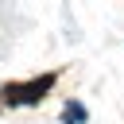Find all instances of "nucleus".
<instances>
[{
    "label": "nucleus",
    "instance_id": "f257e3e1",
    "mask_svg": "<svg viewBox=\"0 0 124 124\" xmlns=\"http://www.w3.org/2000/svg\"><path fill=\"white\" fill-rule=\"evenodd\" d=\"M50 85H54V74H43L35 81H12V85H4L0 97H4V105H35V101H43L50 93Z\"/></svg>",
    "mask_w": 124,
    "mask_h": 124
},
{
    "label": "nucleus",
    "instance_id": "f03ea898",
    "mask_svg": "<svg viewBox=\"0 0 124 124\" xmlns=\"http://www.w3.org/2000/svg\"><path fill=\"white\" fill-rule=\"evenodd\" d=\"M81 116H85L81 105H70V108H66V124H70V120H81Z\"/></svg>",
    "mask_w": 124,
    "mask_h": 124
}]
</instances>
